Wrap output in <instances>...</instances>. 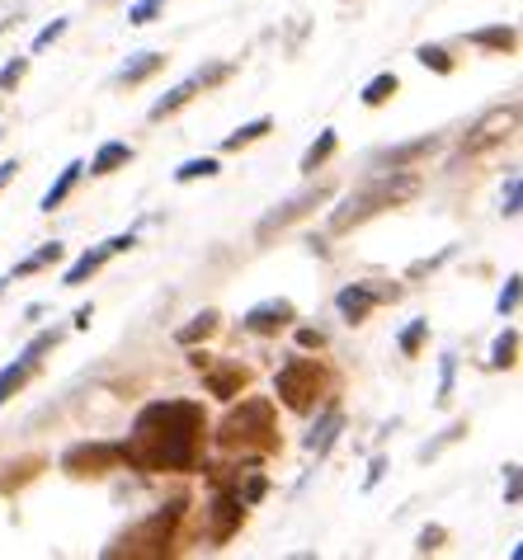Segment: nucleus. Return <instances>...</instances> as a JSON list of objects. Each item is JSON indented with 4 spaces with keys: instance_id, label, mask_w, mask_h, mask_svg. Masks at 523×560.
Instances as JSON below:
<instances>
[{
    "instance_id": "obj_1",
    "label": "nucleus",
    "mask_w": 523,
    "mask_h": 560,
    "mask_svg": "<svg viewBox=\"0 0 523 560\" xmlns=\"http://www.w3.org/2000/svg\"><path fill=\"white\" fill-rule=\"evenodd\" d=\"M204 439V406L194 400H156L137 415L132 439L118 443L123 462L137 471H194Z\"/></svg>"
},
{
    "instance_id": "obj_2",
    "label": "nucleus",
    "mask_w": 523,
    "mask_h": 560,
    "mask_svg": "<svg viewBox=\"0 0 523 560\" xmlns=\"http://www.w3.org/2000/svg\"><path fill=\"white\" fill-rule=\"evenodd\" d=\"M415 194H420V175H410V170H387V175L368 179L363 189H353L345 203L330 212V231H349V226H359L368 217L387 212L396 203H410Z\"/></svg>"
},
{
    "instance_id": "obj_3",
    "label": "nucleus",
    "mask_w": 523,
    "mask_h": 560,
    "mask_svg": "<svg viewBox=\"0 0 523 560\" xmlns=\"http://www.w3.org/2000/svg\"><path fill=\"white\" fill-rule=\"evenodd\" d=\"M218 443L226 453H274L279 439H274V406L269 400H241L218 424Z\"/></svg>"
},
{
    "instance_id": "obj_4",
    "label": "nucleus",
    "mask_w": 523,
    "mask_h": 560,
    "mask_svg": "<svg viewBox=\"0 0 523 560\" xmlns=\"http://www.w3.org/2000/svg\"><path fill=\"white\" fill-rule=\"evenodd\" d=\"M184 504H189V500H171L165 509H156L151 518L128 527L114 547H104V556H109V560H118V556H165V551H171V541H175V527L184 518Z\"/></svg>"
},
{
    "instance_id": "obj_5",
    "label": "nucleus",
    "mask_w": 523,
    "mask_h": 560,
    "mask_svg": "<svg viewBox=\"0 0 523 560\" xmlns=\"http://www.w3.org/2000/svg\"><path fill=\"white\" fill-rule=\"evenodd\" d=\"M321 386H326V372H321L312 358H302V353H292L288 363L279 368V377H274V392H279V400L288 410H298V415H306L316 406Z\"/></svg>"
},
{
    "instance_id": "obj_6",
    "label": "nucleus",
    "mask_w": 523,
    "mask_h": 560,
    "mask_svg": "<svg viewBox=\"0 0 523 560\" xmlns=\"http://www.w3.org/2000/svg\"><path fill=\"white\" fill-rule=\"evenodd\" d=\"M330 198V184H316V189H302V194H292V198H283L274 212H265L259 217V226H255V241H274V231H283V226H292L298 217H306L312 208H321Z\"/></svg>"
},
{
    "instance_id": "obj_7",
    "label": "nucleus",
    "mask_w": 523,
    "mask_h": 560,
    "mask_svg": "<svg viewBox=\"0 0 523 560\" xmlns=\"http://www.w3.org/2000/svg\"><path fill=\"white\" fill-rule=\"evenodd\" d=\"M519 128V100H510V104H500V108H490V114L476 122V128L463 137V155H476V151H486V147H496V142H504Z\"/></svg>"
},
{
    "instance_id": "obj_8",
    "label": "nucleus",
    "mask_w": 523,
    "mask_h": 560,
    "mask_svg": "<svg viewBox=\"0 0 523 560\" xmlns=\"http://www.w3.org/2000/svg\"><path fill=\"white\" fill-rule=\"evenodd\" d=\"M118 462H123L118 443H75V447L61 453V471H71V476H104V471H114Z\"/></svg>"
},
{
    "instance_id": "obj_9",
    "label": "nucleus",
    "mask_w": 523,
    "mask_h": 560,
    "mask_svg": "<svg viewBox=\"0 0 523 560\" xmlns=\"http://www.w3.org/2000/svg\"><path fill=\"white\" fill-rule=\"evenodd\" d=\"M292 320H298V306H292L288 298H269V302H259V306L245 311L241 325L251 335H279V330H288Z\"/></svg>"
},
{
    "instance_id": "obj_10",
    "label": "nucleus",
    "mask_w": 523,
    "mask_h": 560,
    "mask_svg": "<svg viewBox=\"0 0 523 560\" xmlns=\"http://www.w3.org/2000/svg\"><path fill=\"white\" fill-rule=\"evenodd\" d=\"M396 292H402V288H363V283H349V288H340L335 306H340V316H345L349 325H359L382 298H396Z\"/></svg>"
},
{
    "instance_id": "obj_11",
    "label": "nucleus",
    "mask_w": 523,
    "mask_h": 560,
    "mask_svg": "<svg viewBox=\"0 0 523 560\" xmlns=\"http://www.w3.org/2000/svg\"><path fill=\"white\" fill-rule=\"evenodd\" d=\"M241 513H245V504H241V490H218V500H212V509H208V518H212V541H232V533L241 527Z\"/></svg>"
},
{
    "instance_id": "obj_12",
    "label": "nucleus",
    "mask_w": 523,
    "mask_h": 560,
    "mask_svg": "<svg viewBox=\"0 0 523 560\" xmlns=\"http://www.w3.org/2000/svg\"><path fill=\"white\" fill-rule=\"evenodd\" d=\"M204 372V386L212 396H222V400H236L245 392V382H251V372H245L241 363H204L198 368Z\"/></svg>"
},
{
    "instance_id": "obj_13",
    "label": "nucleus",
    "mask_w": 523,
    "mask_h": 560,
    "mask_svg": "<svg viewBox=\"0 0 523 560\" xmlns=\"http://www.w3.org/2000/svg\"><path fill=\"white\" fill-rule=\"evenodd\" d=\"M429 151H439V137H434V132H429V137H415V142H402V147L377 151V155H373V165L406 170V165H415V161H420V155H429Z\"/></svg>"
},
{
    "instance_id": "obj_14",
    "label": "nucleus",
    "mask_w": 523,
    "mask_h": 560,
    "mask_svg": "<svg viewBox=\"0 0 523 560\" xmlns=\"http://www.w3.org/2000/svg\"><path fill=\"white\" fill-rule=\"evenodd\" d=\"M340 429H345V415H340V406H326V415L316 419V429L306 433V453L326 457L330 447H335V439H340Z\"/></svg>"
},
{
    "instance_id": "obj_15",
    "label": "nucleus",
    "mask_w": 523,
    "mask_h": 560,
    "mask_svg": "<svg viewBox=\"0 0 523 560\" xmlns=\"http://www.w3.org/2000/svg\"><path fill=\"white\" fill-rule=\"evenodd\" d=\"M198 90H204V75H189V81H184V85H175V90H171V95H161L156 104H151V122L171 118V114H175V108H184V104H189V100L198 95Z\"/></svg>"
},
{
    "instance_id": "obj_16",
    "label": "nucleus",
    "mask_w": 523,
    "mask_h": 560,
    "mask_svg": "<svg viewBox=\"0 0 523 560\" xmlns=\"http://www.w3.org/2000/svg\"><path fill=\"white\" fill-rule=\"evenodd\" d=\"M109 255H114L109 245H95V250H85V255H81V259H75L71 269H67V278H61V283H67V288H81L85 278H95V273L104 269V259H109Z\"/></svg>"
},
{
    "instance_id": "obj_17",
    "label": "nucleus",
    "mask_w": 523,
    "mask_h": 560,
    "mask_svg": "<svg viewBox=\"0 0 523 560\" xmlns=\"http://www.w3.org/2000/svg\"><path fill=\"white\" fill-rule=\"evenodd\" d=\"M132 161V147L128 142H104L95 151V161H90V175H114V170H123Z\"/></svg>"
},
{
    "instance_id": "obj_18",
    "label": "nucleus",
    "mask_w": 523,
    "mask_h": 560,
    "mask_svg": "<svg viewBox=\"0 0 523 560\" xmlns=\"http://www.w3.org/2000/svg\"><path fill=\"white\" fill-rule=\"evenodd\" d=\"M61 255H67V250H61V245H57V241H48V245H38V250H34V255H28L24 264H14V273L5 278V283H14V278H28V273H38V269H53V264H61Z\"/></svg>"
},
{
    "instance_id": "obj_19",
    "label": "nucleus",
    "mask_w": 523,
    "mask_h": 560,
    "mask_svg": "<svg viewBox=\"0 0 523 560\" xmlns=\"http://www.w3.org/2000/svg\"><path fill=\"white\" fill-rule=\"evenodd\" d=\"M335 147H340V137H335V132L326 128V132H321L312 147L302 151V165H298V170H302V175H316V170H321V165H326L330 155H335Z\"/></svg>"
},
{
    "instance_id": "obj_20",
    "label": "nucleus",
    "mask_w": 523,
    "mask_h": 560,
    "mask_svg": "<svg viewBox=\"0 0 523 560\" xmlns=\"http://www.w3.org/2000/svg\"><path fill=\"white\" fill-rule=\"evenodd\" d=\"M161 67H165V57H161V52H137V57L128 61V67L118 71V81H123V85H142L147 75H156Z\"/></svg>"
},
{
    "instance_id": "obj_21",
    "label": "nucleus",
    "mask_w": 523,
    "mask_h": 560,
    "mask_svg": "<svg viewBox=\"0 0 523 560\" xmlns=\"http://www.w3.org/2000/svg\"><path fill=\"white\" fill-rule=\"evenodd\" d=\"M81 170H85L81 161H71L67 170H61V175H57V184H53L48 194H43V203H38V208H43V212H53V208H61V203H67V194L75 189V179H81Z\"/></svg>"
},
{
    "instance_id": "obj_22",
    "label": "nucleus",
    "mask_w": 523,
    "mask_h": 560,
    "mask_svg": "<svg viewBox=\"0 0 523 560\" xmlns=\"http://www.w3.org/2000/svg\"><path fill=\"white\" fill-rule=\"evenodd\" d=\"M34 372H38V363H34V358H24V353H20V363H10L5 372H0V406H5V400L20 392V386L34 377Z\"/></svg>"
},
{
    "instance_id": "obj_23",
    "label": "nucleus",
    "mask_w": 523,
    "mask_h": 560,
    "mask_svg": "<svg viewBox=\"0 0 523 560\" xmlns=\"http://www.w3.org/2000/svg\"><path fill=\"white\" fill-rule=\"evenodd\" d=\"M472 43H476V48H490V52H514L519 34H514L510 24H496V28H476Z\"/></svg>"
},
{
    "instance_id": "obj_24",
    "label": "nucleus",
    "mask_w": 523,
    "mask_h": 560,
    "mask_svg": "<svg viewBox=\"0 0 523 560\" xmlns=\"http://www.w3.org/2000/svg\"><path fill=\"white\" fill-rule=\"evenodd\" d=\"M396 90H402V81H396L392 71H382V75H373V81L363 85V104H368V108H377V104H387Z\"/></svg>"
},
{
    "instance_id": "obj_25",
    "label": "nucleus",
    "mask_w": 523,
    "mask_h": 560,
    "mask_svg": "<svg viewBox=\"0 0 523 560\" xmlns=\"http://www.w3.org/2000/svg\"><path fill=\"white\" fill-rule=\"evenodd\" d=\"M218 175V155H194L175 170V184H194V179H212Z\"/></svg>"
},
{
    "instance_id": "obj_26",
    "label": "nucleus",
    "mask_w": 523,
    "mask_h": 560,
    "mask_svg": "<svg viewBox=\"0 0 523 560\" xmlns=\"http://www.w3.org/2000/svg\"><path fill=\"white\" fill-rule=\"evenodd\" d=\"M519 330H500L496 345H490V368H514L519 363Z\"/></svg>"
},
{
    "instance_id": "obj_27",
    "label": "nucleus",
    "mask_w": 523,
    "mask_h": 560,
    "mask_svg": "<svg viewBox=\"0 0 523 560\" xmlns=\"http://www.w3.org/2000/svg\"><path fill=\"white\" fill-rule=\"evenodd\" d=\"M274 128V122L269 118H255V122H241V128L232 132V137H226V142H222V151H241V147H251V142H259V137H265Z\"/></svg>"
},
{
    "instance_id": "obj_28",
    "label": "nucleus",
    "mask_w": 523,
    "mask_h": 560,
    "mask_svg": "<svg viewBox=\"0 0 523 560\" xmlns=\"http://www.w3.org/2000/svg\"><path fill=\"white\" fill-rule=\"evenodd\" d=\"M212 330H218V311H204V316H194V325H184L175 339H179L184 349H189V345H198V339H208Z\"/></svg>"
},
{
    "instance_id": "obj_29",
    "label": "nucleus",
    "mask_w": 523,
    "mask_h": 560,
    "mask_svg": "<svg viewBox=\"0 0 523 560\" xmlns=\"http://www.w3.org/2000/svg\"><path fill=\"white\" fill-rule=\"evenodd\" d=\"M519 298H523V278L510 273V278H504V288H500V298H496V311H500L504 320H510L514 311H519Z\"/></svg>"
},
{
    "instance_id": "obj_30",
    "label": "nucleus",
    "mask_w": 523,
    "mask_h": 560,
    "mask_svg": "<svg viewBox=\"0 0 523 560\" xmlns=\"http://www.w3.org/2000/svg\"><path fill=\"white\" fill-rule=\"evenodd\" d=\"M453 382H457V358L453 353H443L439 358V406H449V400H453Z\"/></svg>"
},
{
    "instance_id": "obj_31",
    "label": "nucleus",
    "mask_w": 523,
    "mask_h": 560,
    "mask_svg": "<svg viewBox=\"0 0 523 560\" xmlns=\"http://www.w3.org/2000/svg\"><path fill=\"white\" fill-rule=\"evenodd\" d=\"M415 57H420L425 67H434L439 75H449V71H453V57H449V48H439V43H425V48L415 52Z\"/></svg>"
},
{
    "instance_id": "obj_32",
    "label": "nucleus",
    "mask_w": 523,
    "mask_h": 560,
    "mask_svg": "<svg viewBox=\"0 0 523 560\" xmlns=\"http://www.w3.org/2000/svg\"><path fill=\"white\" fill-rule=\"evenodd\" d=\"M425 335H429V320H410L406 330H402V353H406V358H415V353H420Z\"/></svg>"
},
{
    "instance_id": "obj_33",
    "label": "nucleus",
    "mask_w": 523,
    "mask_h": 560,
    "mask_svg": "<svg viewBox=\"0 0 523 560\" xmlns=\"http://www.w3.org/2000/svg\"><path fill=\"white\" fill-rule=\"evenodd\" d=\"M24 71H28V57H14V61H5V67H0V90H14L24 81Z\"/></svg>"
},
{
    "instance_id": "obj_34",
    "label": "nucleus",
    "mask_w": 523,
    "mask_h": 560,
    "mask_svg": "<svg viewBox=\"0 0 523 560\" xmlns=\"http://www.w3.org/2000/svg\"><path fill=\"white\" fill-rule=\"evenodd\" d=\"M523 500V476H519V462L504 466V504H519Z\"/></svg>"
},
{
    "instance_id": "obj_35",
    "label": "nucleus",
    "mask_w": 523,
    "mask_h": 560,
    "mask_svg": "<svg viewBox=\"0 0 523 560\" xmlns=\"http://www.w3.org/2000/svg\"><path fill=\"white\" fill-rule=\"evenodd\" d=\"M161 10H165V0H137V5L128 10V20H132V24H151Z\"/></svg>"
},
{
    "instance_id": "obj_36",
    "label": "nucleus",
    "mask_w": 523,
    "mask_h": 560,
    "mask_svg": "<svg viewBox=\"0 0 523 560\" xmlns=\"http://www.w3.org/2000/svg\"><path fill=\"white\" fill-rule=\"evenodd\" d=\"M57 345H61V335H57V330H43L38 339H28V349H24V358H34V363H38V358H43V353H48V349H57Z\"/></svg>"
},
{
    "instance_id": "obj_37",
    "label": "nucleus",
    "mask_w": 523,
    "mask_h": 560,
    "mask_svg": "<svg viewBox=\"0 0 523 560\" xmlns=\"http://www.w3.org/2000/svg\"><path fill=\"white\" fill-rule=\"evenodd\" d=\"M519 208H523V184L519 175H510V184H504V217H519Z\"/></svg>"
},
{
    "instance_id": "obj_38",
    "label": "nucleus",
    "mask_w": 523,
    "mask_h": 560,
    "mask_svg": "<svg viewBox=\"0 0 523 560\" xmlns=\"http://www.w3.org/2000/svg\"><path fill=\"white\" fill-rule=\"evenodd\" d=\"M463 433H467V424H453V429H449V433H443V439H439V443H429V447H420V457H425V462H429V457H439V453H443V447H449V443H457V439H463Z\"/></svg>"
},
{
    "instance_id": "obj_39",
    "label": "nucleus",
    "mask_w": 523,
    "mask_h": 560,
    "mask_svg": "<svg viewBox=\"0 0 523 560\" xmlns=\"http://www.w3.org/2000/svg\"><path fill=\"white\" fill-rule=\"evenodd\" d=\"M61 34H67V20H53V24H48V28H43V34L34 38V52H43V48H53V43H57Z\"/></svg>"
},
{
    "instance_id": "obj_40",
    "label": "nucleus",
    "mask_w": 523,
    "mask_h": 560,
    "mask_svg": "<svg viewBox=\"0 0 523 560\" xmlns=\"http://www.w3.org/2000/svg\"><path fill=\"white\" fill-rule=\"evenodd\" d=\"M443 537H449V533H443V527H425V533H420V547H415V551H420V556L439 551V547H443Z\"/></svg>"
},
{
    "instance_id": "obj_41",
    "label": "nucleus",
    "mask_w": 523,
    "mask_h": 560,
    "mask_svg": "<svg viewBox=\"0 0 523 560\" xmlns=\"http://www.w3.org/2000/svg\"><path fill=\"white\" fill-rule=\"evenodd\" d=\"M265 490H269V486H265V476H255V480H251V486H245V494H241V504H245V509H251V504H259V500H265Z\"/></svg>"
},
{
    "instance_id": "obj_42",
    "label": "nucleus",
    "mask_w": 523,
    "mask_h": 560,
    "mask_svg": "<svg viewBox=\"0 0 523 560\" xmlns=\"http://www.w3.org/2000/svg\"><path fill=\"white\" fill-rule=\"evenodd\" d=\"M298 345L302 349H321V345H326V335H321V330H298Z\"/></svg>"
},
{
    "instance_id": "obj_43",
    "label": "nucleus",
    "mask_w": 523,
    "mask_h": 560,
    "mask_svg": "<svg viewBox=\"0 0 523 560\" xmlns=\"http://www.w3.org/2000/svg\"><path fill=\"white\" fill-rule=\"evenodd\" d=\"M382 471H387V462H382V457H377L373 466H368V480H363V490H373V486H377V480H382Z\"/></svg>"
},
{
    "instance_id": "obj_44",
    "label": "nucleus",
    "mask_w": 523,
    "mask_h": 560,
    "mask_svg": "<svg viewBox=\"0 0 523 560\" xmlns=\"http://www.w3.org/2000/svg\"><path fill=\"white\" fill-rule=\"evenodd\" d=\"M104 245H109V250H114V255H123V250H132V245H137V236H132V231H128V236H114V241H104Z\"/></svg>"
},
{
    "instance_id": "obj_45",
    "label": "nucleus",
    "mask_w": 523,
    "mask_h": 560,
    "mask_svg": "<svg viewBox=\"0 0 523 560\" xmlns=\"http://www.w3.org/2000/svg\"><path fill=\"white\" fill-rule=\"evenodd\" d=\"M90 320H95V306H81V311H75V330H90Z\"/></svg>"
},
{
    "instance_id": "obj_46",
    "label": "nucleus",
    "mask_w": 523,
    "mask_h": 560,
    "mask_svg": "<svg viewBox=\"0 0 523 560\" xmlns=\"http://www.w3.org/2000/svg\"><path fill=\"white\" fill-rule=\"evenodd\" d=\"M14 170H20V161H5V165H0V189H5V184L14 179Z\"/></svg>"
},
{
    "instance_id": "obj_47",
    "label": "nucleus",
    "mask_w": 523,
    "mask_h": 560,
    "mask_svg": "<svg viewBox=\"0 0 523 560\" xmlns=\"http://www.w3.org/2000/svg\"><path fill=\"white\" fill-rule=\"evenodd\" d=\"M0 137H5V132H0Z\"/></svg>"
}]
</instances>
